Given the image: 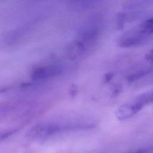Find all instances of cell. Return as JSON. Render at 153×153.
Returning <instances> with one entry per match:
<instances>
[{
    "label": "cell",
    "mask_w": 153,
    "mask_h": 153,
    "mask_svg": "<svg viewBox=\"0 0 153 153\" xmlns=\"http://www.w3.org/2000/svg\"><path fill=\"white\" fill-rule=\"evenodd\" d=\"M146 60L150 63H153V48L145 56Z\"/></svg>",
    "instance_id": "cell-6"
},
{
    "label": "cell",
    "mask_w": 153,
    "mask_h": 153,
    "mask_svg": "<svg viewBox=\"0 0 153 153\" xmlns=\"http://www.w3.org/2000/svg\"><path fill=\"white\" fill-rule=\"evenodd\" d=\"M144 32L148 35L153 33V17L145 20L139 26Z\"/></svg>",
    "instance_id": "cell-4"
},
{
    "label": "cell",
    "mask_w": 153,
    "mask_h": 153,
    "mask_svg": "<svg viewBox=\"0 0 153 153\" xmlns=\"http://www.w3.org/2000/svg\"><path fill=\"white\" fill-rule=\"evenodd\" d=\"M87 45H88L79 39L71 42L68 47L69 58L74 59L81 56L86 51Z\"/></svg>",
    "instance_id": "cell-3"
},
{
    "label": "cell",
    "mask_w": 153,
    "mask_h": 153,
    "mask_svg": "<svg viewBox=\"0 0 153 153\" xmlns=\"http://www.w3.org/2000/svg\"><path fill=\"white\" fill-rule=\"evenodd\" d=\"M148 94L149 103L150 102H153V90H152L151 91L148 92Z\"/></svg>",
    "instance_id": "cell-9"
},
{
    "label": "cell",
    "mask_w": 153,
    "mask_h": 153,
    "mask_svg": "<svg viewBox=\"0 0 153 153\" xmlns=\"http://www.w3.org/2000/svg\"><path fill=\"white\" fill-rule=\"evenodd\" d=\"M120 91H121V87H119L118 85H116L114 87V90H112V93L114 94L117 95V94H118V92H119Z\"/></svg>",
    "instance_id": "cell-8"
},
{
    "label": "cell",
    "mask_w": 153,
    "mask_h": 153,
    "mask_svg": "<svg viewBox=\"0 0 153 153\" xmlns=\"http://www.w3.org/2000/svg\"><path fill=\"white\" fill-rule=\"evenodd\" d=\"M112 77H113V74L111 73H108V74H105L104 76V78H103L104 82H105V83L108 82L109 81H111V79L112 78Z\"/></svg>",
    "instance_id": "cell-7"
},
{
    "label": "cell",
    "mask_w": 153,
    "mask_h": 153,
    "mask_svg": "<svg viewBox=\"0 0 153 153\" xmlns=\"http://www.w3.org/2000/svg\"><path fill=\"white\" fill-rule=\"evenodd\" d=\"M152 149L151 148H142L134 151L130 152L128 153H151Z\"/></svg>",
    "instance_id": "cell-5"
},
{
    "label": "cell",
    "mask_w": 153,
    "mask_h": 153,
    "mask_svg": "<svg viewBox=\"0 0 153 153\" xmlns=\"http://www.w3.org/2000/svg\"><path fill=\"white\" fill-rule=\"evenodd\" d=\"M148 103L149 101L148 93H145L121 105L116 110L115 116L119 120L128 119L137 114Z\"/></svg>",
    "instance_id": "cell-1"
},
{
    "label": "cell",
    "mask_w": 153,
    "mask_h": 153,
    "mask_svg": "<svg viewBox=\"0 0 153 153\" xmlns=\"http://www.w3.org/2000/svg\"><path fill=\"white\" fill-rule=\"evenodd\" d=\"M139 27L126 31L121 34L117 39L118 46L123 48H130L140 45L145 43L149 37Z\"/></svg>",
    "instance_id": "cell-2"
}]
</instances>
